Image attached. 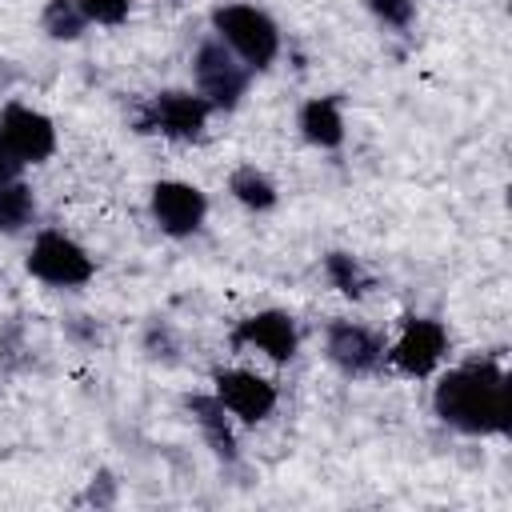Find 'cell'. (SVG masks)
I'll return each instance as SVG.
<instances>
[{"label":"cell","mask_w":512,"mask_h":512,"mask_svg":"<svg viewBox=\"0 0 512 512\" xmlns=\"http://www.w3.org/2000/svg\"><path fill=\"white\" fill-rule=\"evenodd\" d=\"M432 412L464 436H504L512 424V384L500 356H476L448 368L432 388Z\"/></svg>","instance_id":"cell-1"},{"label":"cell","mask_w":512,"mask_h":512,"mask_svg":"<svg viewBox=\"0 0 512 512\" xmlns=\"http://www.w3.org/2000/svg\"><path fill=\"white\" fill-rule=\"evenodd\" d=\"M212 36L224 40L240 56V64L248 72H268L276 64V56H280V28H276V20L264 8L244 4V0L212 8Z\"/></svg>","instance_id":"cell-2"},{"label":"cell","mask_w":512,"mask_h":512,"mask_svg":"<svg viewBox=\"0 0 512 512\" xmlns=\"http://www.w3.org/2000/svg\"><path fill=\"white\" fill-rule=\"evenodd\" d=\"M212 112L216 108L200 92H192V88H164V92L148 96L132 112V124H136V132H152V136H164V140H176V144H192V140L204 136Z\"/></svg>","instance_id":"cell-3"},{"label":"cell","mask_w":512,"mask_h":512,"mask_svg":"<svg viewBox=\"0 0 512 512\" xmlns=\"http://www.w3.org/2000/svg\"><path fill=\"white\" fill-rule=\"evenodd\" d=\"M248 80H252V72L240 64V56L224 40L204 36L196 44V52H192V84L216 112H232L248 96Z\"/></svg>","instance_id":"cell-4"},{"label":"cell","mask_w":512,"mask_h":512,"mask_svg":"<svg viewBox=\"0 0 512 512\" xmlns=\"http://www.w3.org/2000/svg\"><path fill=\"white\" fill-rule=\"evenodd\" d=\"M24 268H28V276H36L48 288H84L96 276V260L88 256V248L60 228L36 232Z\"/></svg>","instance_id":"cell-5"},{"label":"cell","mask_w":512,"mask_h":512,"mask_svg":"<svg viewBox=\"0 0 512 512\" xmlns=\"http://www.w3.org/2000/svg\"><path fill=\"white\" fill-rule=\"evenodd\" d=\"M444 356H448V328L432 316H408L400 336L388 344L384 364L408 380H424L440 368Z\"/></svg>","instance_id":"cell-6"},{"label":"cell","mask_w":512,"mask_h":512,"mask_svg":"<svg viewBox=\"0 0 512 512\" xmlns=\"http://www.w3.org/2000/svg\"><path fill=\"white\" fill-rule=\"evenodd\" d=\"M384 336L360 320H332L324 328V356L336 372H344L348 380H364V376H376L384 368Z\"/></svg>","instance_id":"cell-7"},{"label":"cell","mask_w":512,"mask_h":512,"mask_svg":"<svg viewBox=\"0 0 512 512\" xmlns=\"http://www.w3.org/2000/svg\"><path fill=\"white\" fill-rule=\"evenodd\" d=\"M212 396L236 416L240 424H260L276 412V384L252 368H216L212 372Z\"/></svg>","instance_id":"cell-8"},{"label":"cell","mask_w":512,"mask_h":512,"mask_svg":"<svg viewBox=\"0 0 512 512\" xmlns=\"http://www.w3.org/2000/svg\"><path fill=\"white\" fill-rule=\"evenodd\" d=\"M148 212L164 236L184 240V236L200 232V224L208 216V196L188 180H156L148 192Z\"/></svg>","instance_id":"cell-9"},{"label":"cell","mask_w":512,"mask_h":512,"mask_svg":"<svg viewBox=\"0 0 512 512\" xmlns=\"http://www.w3.org/2000/svg\"><path fill=\"white\" fill-rule=\"evenodd\" d=\"M0 144L28 168L44 164L56 152V124L28 104H4L0 108Z\"/></svg>","instance_id":"cell-10"},{"label":"cell","mask_w":512,"mask_h":512,"mask_svg":"<svg viewBox=\"0 0 512 512\" xmlns=\"http://www.w3.org/2000/svg\"><path fill=\"white\" fill-rule=\"evenodd\" d=\"M232 348H248V352H264L268 360L284 364L296 356L300 348V328H296V316L284 312V308H264V312H252L244 316L236 328H232Z\"/></svg>","instance_id":"cell-11"},{"label":"cell","mask_w":512,"mask_h":512,"mask_svg":"<svg viewBox=\"0 0 512 512\" xmlns=\"http://www.w3.org/2000/svg\"><path fill=\"white\" fill-rule=\"evenodd\" d=\"M296 128L300 136L312 144V148H340L344 144V108H340V96H312L300 104L296 112Z\"/></svg>","instance_id":"cell-12"},{"label":"cell","mask_w":512,"mask_h":512,"mask_svg":"<svg viewBox=\"0 0 512 512\" xmlns=\"http://www.w3.org/2000/svg\"><path fill=\"white\" fill-rule=\"evenodd\" d=\"M184 404H188L196 428L204 432L208 448H212L216 456H224V460H236V436H232V424H228V408H224L212 392H196V396H188Z\"/></svg>","instance_id":"cell-13"},{"label":"cell","mask_w":512,"mask_h":512,"mask_svg":"<svg viewBox=\"0 0 512 512\" xmlns=\"http://www.w3.org/2000/svg\"><path fill=\"white\" fill-rule=\"evenodd\" d=\"M228 192H232V200L244 204L248 212H272L276 200H280L276 180H272L268 172H260L256 164H240V168H232V176H228Z\"/></svg>","instance_id":"cell-14"},{"label":"cell","mask_w":512,"mask_h":512,"mask_svg":"<svg viewBox=\"0 0 512 512\" xmlns=\"http://www.w3.org/2000/svg\"><path fill=\"white\" fill-rule=\"evenodd\" d=\"M324 276H328V284H332L340 296H348V300L368 296V288L376 284L372 272L364 268V260L352 256V252H328V256H324Z\"/></svg>","instance_id":"cell-15"},{"label":"cell","mask_w":512,"mask_h":512,"mask_svg":"<svg viewBox=\"0 0 512 512\" xmlns=\"http://www.w3.org/2000/svg\"><path fill=\"white\" fill-rule=\"evenodd\" d=\"M36 220V192L24 180L0 184V236H16Z\"/></svg>","instance_id":"cell-16"},{"label":"cell","mask_w":512,"mask_h":512,"mask_svg":"<svg viewBox=\"0 0 512 512\" xmlns=\"http://www.w3.org/2000/svg\"><path fill=\"white\" fill-rule=\"evenodd\" d=\"M40 28L52 40H80L84 28H88V16L80 12L76 0H48L44 12H40Z\"/></svg>","instance_id":"cell-17"},{"label":"cell","mask_w":512,"mask_h":512,"mask_svg":"<svg viewBox=\"0 0 512 512\" xmlns=\"http://www.w3.org/2000/svg\"><path fill=\"white\" fill-rule=\"evenodd\" d=\"M76 4L88 16V24H100V28H120L132 12V0H76Z\"/></svg>","instance_id":"cell-18"},{"label":"cell","mask_w":512,"mask_h":512,"mask_svg":"<svg viewBox=\"0 0 512 512\" xmlns=\"http://www.w3.org/2000/svg\"><path fill=\"white\" fill-rule=\"evenodd\" d=\"M364 4L384 28H396V32H404L416 20V0H364Z\"/></svg>","instance_id":"cell-19"},{"label":"cell","mask_w":512,"mask_h":512,"mask_svg":"<svg viewBox=\"0 0 512 512\" xmlns=\"http://www.w3.org/2000/svg\"><path fill=\"white\" fill-rule=\"evenodd\" d=\"M20 172H24V164L0 144V184H8V180H20Z\"/></svg>","instance_id":"cell-20"}]
</instances>
